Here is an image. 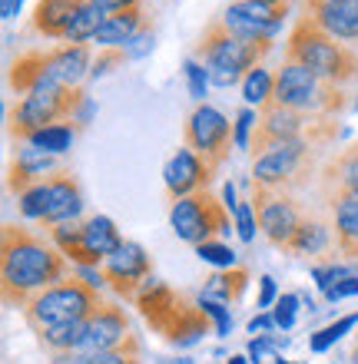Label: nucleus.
Instances as JSON below:
<instances>
[{
  "mask_svg": "<svg viewBox=\"0 0 358 364\" xmlns=\"http://www.w3.org/2000/svg\"><path fill=\"white\" fill-rule=\"evenodd\" d=\"M67 255L53 245V239H43L23 225H4L0 232V288L4 305L23 308L33 295L53 288L57 282L70 278Z\"/></svg>",
  "mask_w": 358,
  "mask_h": 364,
  "instance_id": "1",
  "label": "nucleus"
},
{
  "mask_svg": "<svg viewBox=\"0 0 358 364\" xmlns=\"http://www.w3.org/2000/svg\"><path fill=\"white\" fill-rule=\"evenodd\" d=\"M339 123H332V116H322L312 126V133L299 136V139H285L265 149L262 156L252 159V182L265 186L275 192H299L312 182V176L319 173L322 149L339 139Z\"/></svg>",
  "mask_w": 358,
  "mask_h": 364,
  "instance_id": "2",
  "label": "nucleus"
},
{
  "mask_svg": "<svg viewBox=\"0 0 358 364\" xmlns=\"http://www.w3.org/2000/svg\"><path fill=\"white\" fill-rule=\"evenodd\" d=\"M285 60L309 67L315 77L329 80L335 87H345L358 80V50L335 40L322 27H315L309 17H299L285 43Z\"/></svg>",
  "mask_w": 358,
  "mask_h": 364,
  "instance_id": "3",
  "label": "nucleus"
},
{
  "mask_svg": "<svg viewBox=\"0 0 358 364\" xmlns=\"http://www.w3.org/2000/svg\"><path fill=\"white\" fill-rule=\"evenodd\" d=\"M136 305H139V311L156 335H163L176 348L196 345L209 331V321H213L203 311V305H193L189 298L173 291L166 282H146Z\"/></svg>",
  "mask_w": 358,
  "mask_h": 364,
  "instance_id": "4",
  "label": "nucleus"
},
{
  "mask_svg": "<svg viewBox=\"0 0 358 364\" xmlns=\"http://www.w3.org/2000/svg\"><path fill=\"white\" fill-rule=\"evenodd\" d=\"M272 50V43H249V40L236 37L233 30L223 23V17L213 20L203 30V37L196 43V57L209 70V83L219 90L236 87L246 73L262 67V57Z\"/></svg>",
  "mask_w": 358,
  "mask_h": 364,
  "instance_id": "5",
  "label": "nucleus"
},
{
  "mask_svg": "<svg viewBox=\"0 0 358 364\" xmlns=\"http://www.w3.org/2000/svg\"><path fill=\"white\" fill-rule=\"evenodd\" d=\"M107 305L100 291L93 285H87L83 278L73 272L70 278L57 282L53 288L33 295L23 305V318L33 335H43L50 328H60V325H77V321H87Z\"/></svg>",
  "mask_w": 358,
  "mask_h": 364,
  "instance_id": "6",
  "label": "nucleus"
},
{
  "mask_svg": "<svg viewBox=\"0 0 358 364\" xmlns=\"http://www.w3.org/2000/svg\"><path fill=\"white\" fill-rule=\"evenodd\" d=\"M90 96L83 87H60V83H43L33 93H27L14 109H10V133L27 143L33 133L57 123H80V113Z\"/></svg>",
  "mask_w": 358,
  "mask_h": 364,
  "instance_id": "7",
  "label": "nucleus"
},
{
  "mask_svg": "<svg viewBox=\"0 0 358 364\" xmlns=\"http://www.w3.org/2000/svg\"><path fill=\"white\" fill-rule=\"evenodd\" d=\"M272 100L289 109H299V113H309V116H339L349 100H345V90L329 83V80L315 77L309 67L302 63H292L285 60L275 73V93Z\"/></svg>",
  "mask_w": 358,
  "mask_h": 364,
  "instance_id": "8",
  "label": "nucleus"
},
{
  "mask_svg": "<svg viewBox=\"0 0 358 364\" xmlns=\"http://www.w3.org/2000/svg\"><path fill=\"white\" fill-rule=\"evenodd\" d=\"M229 215L223 199H216L213 192H196L186 199L173 202L169 212V225H173L176 239H183L186 245H206V242H219L229 232Z\"/></svg>",
  "mask_w": 358,
  "mask_h": 364,
  "instance_id": "9",
  "label": "nucleus"
},
{
  "mask_svg": "<svg viewBox=\"0 0 358 364\" xmlns=\"http://www.w3.org/2000/svg\"><path fill=\"white\" fill-rule=\"evenodd\" d=\"M183 136H186V146H189L213 173L229 159V153H233V146H236L233 123H229L223 109H216L213 103H196V109L189 113V119H186Z\"/></svg>",
  "mask_w": 358,
  "mask_h": 364,
  "instance_id": "10",
  "label": "nucleus"
},
{
  "mask_svg": "<svg viewBox=\"0 0 358 364\" xmlns=\"http://www.w3.org/2000/svg\"><path fill=\"white\" fill-rule=\"evenodd\" d=\"M252 209H256L259 232L272 245H282V249H289V242L295 239L299 225L309 215L292 192H275L265 186H256V182H252Z\"/></svg>",
  "mask_w": 358,
  "mask_h": 364,
  "instance_id": "11",
  "label": "nucleus"
},
{
  "mask_svg": "<svg viewBox=\"0 0 358 364\" xmlns=\"http://www.w3.org/2000/svg\"><path fill=\"white\" fill-rule=\"evenodd\" d=\"M322 116H309V113H299V109H289V106L269 103L259 109V123H256V133H252V143H249V153L252 159L262 156L265 149H272L275 143H285V139H299V136L312 133V126L319 123Z\"/></svg>",
  "mask_w": 358,
  "mask_h": 364,
  "instance_id": "12",
  "label": "nucleus"
},
{
  "mask_svg": "<svg viewBox=\"0 0 358 364\" xmlns=\"http://www.w3.org/2000/svg\"><path fill=\"white\" fill-rule=\"evenodd\" d=\"M289 17V7L279 4H252V0H233L223 14V23L236 37L249 43H275L282 23Z\"/></svg>",
  "mask_w": 358,
  "mask_h": 364,
  "instance_id": "13",
  "label": "nucleus"
},
{
  "mask_svg": "<svg viewBox=\"0 0 358 364\" xmlns=\"http://www.w3.org/2000/svg\"><path fill=\"white\" fill-rule=\"evenodd\" d=\"M103 278H107V285L117 291L123 301H133L139 298V291L146 288V278L153 275V259L146 255L143 245H136V242H123L107 262H103Z\"/></svg>",
  "mask_w": 358,
  "mask_h": 364,
  "instance_id": "14",
  "label": "nucleus"
},
{
  "mask_svg": "<svg viewBox=\"0 0 358 364\" xmlns=\"http://www.w3.org/2000/svg\"><path fill=\"white\" fill-rule=\"evenodd\" d=\"M130 335H133V328H130L126 308H120L117 301H107V305L87 321V335H83L77 351L87 358L107 355V351H113L117 345H123Z\"/></svg>",
  "mask_w": 358,
  "mask_h": 364,
  "instance_id": "15",
  "label": "nucleus"
},
{
  "mask_svg": "<svg viewBox=\"0 0 358 364\" xmlns=\"http://www.w3.org/2000/svg\"><path fill=\"white\" fill-rule=\"evenodd\" d=\"M213 169L199 159V156L186 146V149H176V156L166 163L163 169V179H166V192H169V199L179 202L186 196H196V192H206L209 189V182H213Z\"/></svg>",
  "mask_w": 358,
  "mask_h": 364,
  "instance_id": "16",
  "label": "nucleus"
},
{
  "mask_svg": "<svg viewBox=\"0 0 358 364\" xmlns=\"http://www.w3.org/2000/svg\"><path fill=\"white\" fill-rule=\"evenodd\" d=\"M83 205H87V199H83L80 182L70 173H53L47 179V212H43L40 225H43V229H57V225L80 222Z\"/></svg>",
  "mask_w": 358,
  "mask_h": 364,
  "instance_id": "17",
  "label": "nucleus"
},
{
  "mask_svg": "<svg viewBox=\"0 0 358 364\" xmlns=\"http://www.w3.org/2000/svg\"><path fill=\"white\" fill-rule=\"evenodd\" d=\"M315 27L342 43H358V0H305V14Z\"/></svg>",
  "mask_w": 358,
  "mask_h": 364,
  "instance_id": "18",
  "label": "nucleus"
},
{
  "mask_svg": "<svg viewBox=\"0 0 358 364\" xmlns=\"http://www.w3.org/2000/svg\"><path fill=\"white\" fill-rule=\"evenodd\" d=\"M43 70H47L50 83L60 87H80V80L90 77L93 57H90L87 43H67L57 50H43Z\"/></svg>",
  "mask_w": 358,
  "mask_h": 364,
  "instance_id": "19",
  "label": "nucleus"
},
{
  "mask_svg": "<svg viewBox=\"0 0 358 364\" xmlns=\"http://www.w3.org/2000/svg\"><path fill=\"white\" fill-rule=\"evenodd\" d=\"M87 0H37L30 27L47 40H67V30Z\"/></svg>",
  "mask_w": 358,
  "mask_h": 364,
  "instance_id": "20",
  "label": "nucleus"
},
{
  "mask_svg": "<svg viewBox=\"0 0 358 364\" xmlns=\"http://www.w3.org/2000/svg\"><path fill=\"white\" fill-rule=\"evenodd\" d=\"M349 192H358V143L342 149L322 173V199L325 202L349 196Z\"/></svg>",
  "mask_w": 358,
  "mask_h": 364,
  "instance_id": "21",
  "label": "nucleus"
},
{
  "mask_svg": "<svg viewBox=\"0 0 358 364\" xmlns=\"http://www.w3.org/2000/svg\"><path fill=\"white\" fill-rule=\"evenodd\" d=\"M329 212H332V222H335V249L345 259L358 262V192L332 199Z\"/></svg>",
  "mask_w": 358,
  "mask_h": 364,
  "instance_id": "22",
  "label": "nucleus"
},
{
  "mask_svg": "<svg viewBox=\"0 0 358 364\" xmlns=\"http://www.w3.org/2000/svg\"><path fill=\"white\" fill-rule=\"evenodd\" d=\"M143 30H146L143 10L133 7V10H123V14H110V17L103 20V27L97 30L93 43H97L100 50H126Z\"/></svg>",
  "mask_w": 358,
  "mask_h": 364,
  "instance_id": "23",
  "label": "nucleus"
},
{
  "mask_svg": "<svg viewBox=\"0 0 358 364\" xmlns=\"http://www.w3.org/2000/svg\"><path fill=\"white\" fill-rule=\"evenodd\" d=\"M53 169H57V159L50 153L33 149V146H23L17 153V159H14V166H10V189L17 192V196H23L30 186L43 182V176L53 173Z\"/></svg>",
  "mask_w": 358,
  "mask_h": 364,
  "instance_id": "24",
  "label": "nucleus"
},
{
  "mask_svg": "<svg viewBox=\"0 0 358 364\" xmlns=\"http://www.w3.org/2000/svg\"><path fill=\"white\" fill-rule=\"evenodd\" d=\"M80 239H83L90 255L100 262V269H103V262L123 245V235H120L117 222L107 219V215H90V219L80 222Z\"/></svg>",
  "mask_w": 358,
  "mask_h": 364,
  "instance_id": "25",
  "label": "nucleus"
},
{
  "mask_svg": "<svg viewBox=\"0 0 358 364\" xmlns=\"http://www.w3.org/2000/svg\"><path fill=\"white\" fill-rule=\"evenodd\" d=\"M332 245H335V222H332V212H329V219L309 212L285 252H292V255H322V252L332 249Z\"/></svg>",
  "mask_w": 358,
  "mask_h": 364,
  "instance_id": "26",
  "label": "nucleus"
},
{
  "mask_svg": "<svg viewBox=\"0 0 358 364\" xmlns=\"http://www.w3.org/2000/svg\"><path fill=\"white\" fill-rule=\"evenodd\" d=\"M249 285V272L246 269H223L216 272V275L206 278V288H203V298L209 301H223V305H236L242 298Z\"/></svg>",
  "mask_w": 358,
  "mask_h": 364,
  "instance_id": "27",
  "label": "nucleus"
},
{
  "mask_svg": "<svg viewBox=\"0 0 358 364\" xmlns=\"http://www.w3.org/2000/svg\"><path fill=\"white\" fill-rule=\"evenodd\" d=\"M110 14L103 7H97L93 0H87L83 7H80V14L73 17V23H70L67 30V43H93V37H97V30L103 27V20H107Z\"/></svg>",
  "mask_w": 358,
  "mask_h": 364,
  "instance_id": "28",
  "label": "nucleus"
},
{
  "mask_svg": "<svg viewBox=\"0 0 358 364\" xmlns=\"http://www.w3.org/2000/svg\"><path fill=\"white\" fill-rule=\"evenodd\" d=\"M90 321V318H87ZM87 321H77V325H60V328H50L43 335H37V341L47 348L50 355H60V351H77L83 335H87Z\"/></svg>",
  "mask_w": 358,
  "mask_h": 364,
  "instance_id": "29",
  "label": "nucleus"
},
{
  "mask_svg": "<svg viewBox=\"0 0 358 364\" xmlns=\"http://www.w3.org/2000/svg\"><path fill=\"white\" fill-rule=\"evenodd\" d=\"M272 93H275V73H269L265 67H256L252 73H246V80H242V100L249 106H265L272 100Z\"/></svg>",
  "mask_w": 358,
  "mask_h": 364,
  "instance_id": "30",
  "label": "nucleus"
},
{
  "mask_svg": "<svg viewBox=\"0 0 358 364\" xmlns=\"http://www.w3.org/2000/svg\"><path fill=\"white\" fill-rule=\"evenodd\" d=\"M27 146H33V149H43V153H50V156L67 153L70 146H73V126H70V123L47 126V129H40V133L30 136Z\"/></svg>",
  "mask_w": 358,
  "mask_h": 364,
  "instance_id": "31",
  "label": "nucleus"
},
{
  "mask_svg": "<svg viewBox=\"0 0 358 364\" xmlns=\"http://www.w3.org/2000/svg\"><path fill=\"white\" fill-rule=\"evenodd\" d=\"M90 364H143V341H139V335L133 331L123 345H117L113 351H107V355H97Z\"/></svg>",
  "mask_w": 358,
  "mask_h": 364,
  "instance_id": "32",
  "label": "nucleus"
},
{
  "mask_svg": "<svg viewBox=\"0 0 358 364\" xmlns=\"http://www.w3.org/2000/svg\"><path fill=\"white\" fill-rule=\"evenodd\" d=\"M355 325H358V311H352V315H345V318H339V321H332V325L319 328V331L309 338V348L312 351H325V348H332L345 331H352Z\"/></svg>",
  "mask_w": 358,
  "mask_h": 364,
  "instance_id": "33",
  "label": "nucleus"
},
{
  "mask_svg": "<svg viewBox=\"0 0 358 364\" xmlns=\"http://www.w3.org/2000/svg\"><path fill=\"white\" fill-rule=\"evenodd\" d=\"M43 212H47V179L37 182V186H30V189L20 196V215H23V219L40 222Z\"/></svg>",
  "mask_w": 358,
  "mask_h": 364,
  "instance_id": "34",
  "label": "nucleus"
},
{
  "mask_svg": "<svg viewBox=\"0 0 358 364\" xmlns=\"http://www.w3.org/2000/svg\"><path fill=\"white\" fill-rule=\"evenodd\" d=\"M196 255L209 262V265H219V269H236V252L229 245H223V242H206V245L196 249Z\"/></svg>",
  "mask_w": 358,
  "mask_h": 364,
  "instance_id": "35",
  "label": "nucleus"
},
{
  "mask_svg": "<svg viewBox=\"0 0 358 364\" xmlns=\"http://www.w3.org/2000/svg\"><path fill=\"white\" fill-rule=\"evenodd\" d=\"M349 275H358L355 265H315L312 269V278H315V285L322 291H329L335 282H342V278H349Z\"/></svg>",
  "mask_w": 358,
  "mask_h": 364,
  "instance_id": "36",
  "label": "nucleus"
},
{
  "mask_svg": "<svg viewBox=\"0 0 358 364\" xmlns=\"http://www.w3.org/2000/svg\"><path fill=\"white\" fill-rule=\"evenodd\" d=\"M186 83H189V96L196 103H203L206 87H209V70L199 60H186Z\"/></svg>",
  "mask_w": 358,
  "mask_h": 364,
  "instance_id": "37",
  "label": "nucleus"
},
{
  "mask_svg": "<svg viewBox=\"0 0 358 364\" xmlns=\"http://www.w3.org/2000/svg\"><path fill=\"white\" fill-rule=\"evenodd\" d=\"M199 305H203V311L209 318H213V325H216V335H229L233 331V318H229V308L223 305V301H209V298H199Z\"/></svg>",
  "mask_w": 358,
  "mask_h": 364,
  "instance_id": "38",
  "label": "nucleus"
},
{
  "mask_svg": "<svg viewBox=\"0 0 358 364\" xmlns=\"http://www.w3.org/2000/svg\"><path fill=\"white\" fill-rule=\"evenodd\" d=\"M256 209H252V199L249 202H239L236 205V229H239V239L242 242H252L256 239Z\"/></svg>",
  "mask_w": 358,
  "mask_h": 364,
  "instance_id": "39",
  "label": "nucleus"
},
{
  "mask_svg": "<svg viewBox=\"0 0 358 364\" xmlns=\"http://www.w3.org/2000/svg\"><path fill=\"white\" fill-rule=\"evenodd\" d=\"M259 123V116L252 113L249 106L246 109H239V116H236V123H233V129H236V146L239 149H249V143H252V126Z\"/></svg>",
  "mask_w": 358,
  "mask_h": 364,
  "instance_id": "40",
  "label": "nucleus"
},
{
  "mask_svg": "<svg viewBox=\"0 0 358 364\" xmlns=\"http://www.w3.org/2000/svg\"><path fill=\"white\" fill-rule=\"evenodd\" d=\"M126 57H130L126 50H100L97 57H93V70H90V77H107L110 70L120 67Z\"/></svg>",
  "mask_w": 358,
  "mask_h": 364,
  "instance_id": "41",
  "label": "nucleus"
},
{
  "mask_svg": "<svg viewBox=\"0 0 358 364\" xmlns=\"http://www.w3.org/2000/svg\"><path fill=\"white\" fill-rule=\"evenodd\" d=\"M295 311H299V295H282L279 301H275L272 318H275V325L279 328H292L295 325Z\"/></svg>",
  "mask_w": 358,
  "mask_h": 364,
  "instance_id": "42",
  "label": "nucleus"
},
{
  "mask_svg": "<svg viewBox=\"0 0 358 364\" xmlns=\"http://www.w3.org/2000/svg\"><path fill=\"white\" fill-rule=\"evenodd\" d=\"M349 295H358V275H349L342 278V282H335V285L325 291V301H342V298Z\"/></svg>",
  "mask_w": 358,
  "mask_h": 364,
  "instance_id": "43",
  "label": "nucleus"
},
{
  "mask_svg": "<svg viewBox=\"0 0 358 364\" xmlns=\"http://www.w3.org/2000/svg\"><path fill=\"white\" fill-rule=\"evenodd\" d=\"M275 328H279V325H275V318H272V315H256L249 321V335H256V338H259V335H272Z\"/></svg>",
  "mask_w": 358,
  "mask_h": 364,
  "instance_id": "44",
  "label": "nucleus"
},
{
  "mask_svg": "<svg viewBox=\"0 0 358 364\" xmlns=\"http://www.w3.org/2000/svg\"><path fill=\"white\" fill-rule=\"evenodd\" d=\"M272 301H275V282L269 275H262L259 278V308H269Z\"/></svg>",
  "mask_w": 358,
  "mask_h": 364,
  "instance_id": "45",
  "label": "nucleus"
},
{
  "mask_svg": "<svg viewBox=\"0 0 358 364\" xmlns=\"http://www.w3.org/2000/svg\"><path fill=\"white\" fill-rule=\"evenodd\" d=\"M97 7H103L107 14H123V10L139 7V0H93Z\"/></svg>",
  "mask_w": 358,
  "mask_h": 364,
  "instance_id": "46",
  "label": "nucleus"
},
{
  "mask_svg": "<svg viewBox=\"0 0 358 364\" xmlns=\"http://www.w3.org/2000/svg\"><path fill=\"white\" fill-rule=\"evenodd\" d=\"M93 358L80 355V351H60V355H50V364H90Z\"/></svg>",
  "mask_w": 358,
  "mask_h": 364,
  "instance_id": "47",
  "label": "nucleus"
},
{
  "mask_svg": "<svg viewBox=\"0 0 358 364\" xmlns=\"http://www.w3.org/2000/svg\"><path fill=\"white\" fill-rule=\"evenodd\" d=\"M20 4L23 0H0V14H4V20H14L20 14Z\"/></svg>",
  "mask_w": 358,
  "mask_h": 364,
  "instance_id": "48",
  "label": "nucleus"
},
{
  "mask_svg": "<svg viewBox=\"0 0 358 364\" xmlns=\"http://www.w3.org/2000/svg\"><path fill=\"white\" fill-rule=\"evenodd\" d=\"M223 202H226V209L236 215V205H239V202H236V186H233V182H226V186H223Z\"/></svg>",
  "mask_w": 358,
  "mask_h": 364,
  "instance_id": "49",
  "label": "nucleus"
},
{
  "mask_svg": "<svg viewBox=\"0 0 358 364\" xmlns=\"http://www.w3.org/2000/svg\"><path fill=\"white\" fill-rule=\"evenodd\" d=\"M252 4H279V7H292V0H252Z\"/></svg>",
  "mask_w": 358,
  "mask_h": 364,
  "instance_id": "50",
  "label": "nucleus"
},
{
  "mask_svg": "<svg viewBox=\"0 0 358 364\" xmlns=\"http://www.w3.org/2000/svg\"><path fill=\"white\" fill-rule=\"evenodd\" d=\"M229 364H246V358H242V355H236V358H229Z\"/></svg>",
  "mask_w": 358,
  "mask_h": 364,
  "instance_id": "51",
  "label": "nucleus"
},
{
  "mask_svg": "<svg viewBox=\"0 0 358 364\" xmlns=\"http://www.w3.org/2000/svg\"><path fill=\"white\" fill-rule=\"evenodd\" d=\"M272 364H292V361H285L282 355H275V358H272Z\"/></svg>",
  "mask_w": 358,
  "mask_h": 364,
  "instance_id": "52",
  "label": "nucleus"
},
{
  "mask_svg": "<svg viewBox=\"0 0 358 364\" xmlns=\"http://www.w3.org/2000/svg\"><path fill=\"white\" fill-rule=\"evenodd\" d=\"M173 364H193V358H179V361H173Z\"/></svg>",
  "mask_w": 358,
  "mask_h": 364,
  "instance_id": "53",
  "label": "nucleus"
},
{
  "mask_svg": "<svg viewBox=\"0 0 358 364\" xmlns=\"http://www.w3.org/2000/svg\"><path fill=\"white\" fill-rule=\"evenodd\" d=\"M355 109H358V100H355Z\"/></svg>",
  "mask_w": 358,
  "mask_h": 364,
  "instance_id": "54",
  "label": "nucleus"
}]
</instances>
